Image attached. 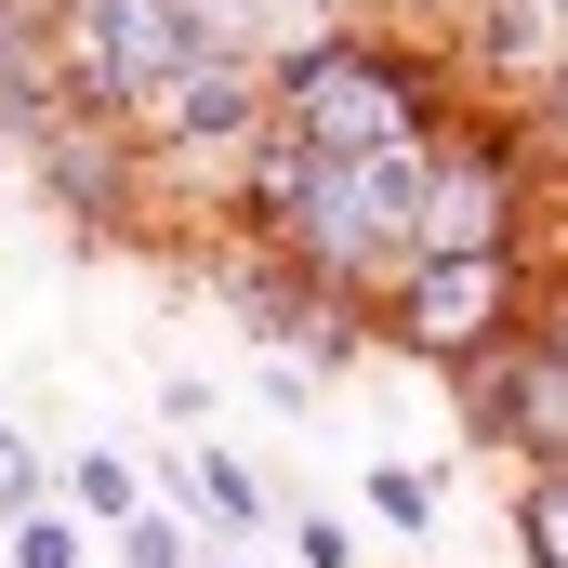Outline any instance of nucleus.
<instances>
[{
    "label": "nucleus",
    "mask_w": 568,
    "mask_h": 568,
    "mask_svg": "<svg viewBox=\"0 0 568 568\" xmlns=\"http://www.w3.org/2000/svg\"><path fill=\"white\" fill-rule=\"evenodd\" d=\"M265 120L291 145H317V159H384V145H424V80L384 67L371 40H304V53H278Z\"/></svg>",
    "instance_id": "f257e3e1"
},
{
    "label": "nucleus",
    "mask_w": 568,
    "mask_h": 568,
    "mask_svg": "<svg viewBox=\"0 0 568 568\" xmlns=\"http://www.w3.org/2000/svg\"><path fill=\"white\" fill-rule=\"evenodd\" d=\"M185 67H199V13L185 0H80V80H93V106L159 120L185 93Z\"/></svg>",
    "instance_id": "f03ea898"
},
{
    "label": "nucleus",
    "mask_w": 568,
    "mask_h": 568,
    "mask_svg": "<svg viewBox=\"0 0 568 568\" xmlns=\"http://www.w3.org/2000/svg\"><path fill=\"white\" fill-rule=\"evenodd\" d=\"M503 317H516V252L410 265V278H397V344H410V357H489Z\"/></svg>",
    "instance_id": "7ed1b4c3"
},
{
    "label": "nucleus",
    "mask_w": 568,
    "mask_h": 568,
    "mask_svg": "<svg viewBox=\"0 0 568 568\" xmlns=\"http://www.w3.org/2000/svg\"><path fill=\"white\" fill-rule=\"evenodd\" d=\"M476 424L516 436L542 476L568 463V331H503L489 371H476Z\"/></svg>",
    "instance_id": "20e7f679"
},
{
    "label": "nucleus",
    "mask_w": 568,
    "mask_h": 568,
    "mask_svg": "<svg viewBox=\"0 0 568 568\" xmlns=\"http://www.w3.org/2000/svg\"><path fill=\"white\" fill-rule=\"evenodd\" d=\"M476 252H516V172L489 145H449L424 172V265H476Z\"/></svg>",
    "instance_id": "39448f33"
},
{
    "label": "nucleus",
    "mask_w": 568,
    "mask_h": 568,
    "mask_svg": "<svg viewBox=\"0 0 568 568\" xmlns=\"http://www.w3.org/2000/svg\"><path fill=\"white\" fill-rule=\"evenodd\" d=\"M265 106H278V93L252 80V53H199V67H185V93L159 106V133H172V145H239Z\"/></svg>",
    "instance_id": "423d86ee"
},
{
    "label": "nucleus",
    "mask_w": 568,
    "mask_h": 568,
    "mask_svg": "<svg viewBox=\"0 0 568 568\" xmlns=\"http://www.w3.org/2000/svg\"><path fill=\"white\" fill-rule=\"evenodd\" d=\"M516 529H529V556H542V568H568V463H556V476H529Z\"/></svg>",
    "instance_id": "0eeeda50"
},
{
    "label": "nucleus",
    "mask_w": 568,
    "mask_h": 568,
    "mask_svg": "<svg viewBox=\"0 0 568 568\" xmlns=\"http://www.w3.org/2000/svg\"><path fill=\"white\" fill-rule=\"evenodd\" d=\"M120 556H133V568H199V529H185V516H133Z\"/></svg>",
    "instance_id": "6e6552de"
},
{
    "label": "nucleus",
    "mask_w": 568,
    "mask_h": 568,
    "mask_svg": "<svg viewBox=\"0 0 568 568\" xmlns=\"http://www.w3.org/2000/svg\"><path fill=\"white\" fill-rule=\"evenodd\" d=\"M0 516H13V529L40 516V449H27L13 424H0Z\"/></svg>",
    "instance_id": "1a4fd4ad"
},
{
    "label": "nucleus",
    "mask_w": 568,
    "mask_h": 568,
    "mask_svg": "<svg viewBox=\"0 0 568 568\" xmlns=\"http://www.w3.org/2000/svg\"><path fill=\"white\" fill-rule=\"evenodd\" d=\"M13 568H80V516H27L13 529Z\"/></svg>",
    "instance_id": "9d476101"
},
{
    "label": "nucleus",
    "mask_w": 568,
    "mask_h": 568,
    "mask_svg": "<svg viewBox=\"0 0 568 568\" xmlns=\"http://www.w3.org/2000/svg\"><path fill=\"white\" fill-rule=\"evenodd\" d=\"M489 53H542V0H503L489 13Z\"/></svg>",
    "instance_id": "9b49d317"
},
{
    "label": "nucleus",
    "mask_w": 568,
    "mask_h": 568,
    "mask_svg": "<svg viewBox=\"0 0 568 568\" xmlns=\"http://www.w3.org/2000/svg\"><path fill=\"white\" fill-rule=\"evenodd\" d=\"M542 133L568 145V67H556V80H542Z\"/></svg>",
    "instance_id": "f8f14e48"
},
{
    "label": "nucleus",
    "mask_w": 568,
    "mask_h": 568,
    "mask_svg": "<svg viewBox=\"0 0 568 568\" xmlns=\"http://www.w3.org/2000/svg\"><path fill=\"white\" fill-rule=\"evenodd\" d=\"M397 13H449V0H397Z\"/></svg>",
    "instance_id": "ddd939ff"
},
{
    "label": "nucleus",
    "mask_w": 568,
    "mask_h": 568,
    "mask_svg": "<svg viewBox=\"0 0 568 568\" xmlns=\"http://www.w3.org/2000/svg\"><path fill=\"white\" fill-rule=\"evenodd\" d=\"M317 13H344V0H317Z\"/></svg>",
    "instance_id": "4468645a"
},
{
    "label": "nucleus",
    "mask_w": 568,
    "mask_h": 568,
    "mask_svg": "<svg viewBox=\"0 0 568 568\" xmlns=\"http://www.w3.org/2000/svg\"><path fill=\"white\" fill-rule=\"evenodd\" d=\"M542 13H568V0H542Z\"/></svg>",
    "instance_id": "2eb2a0df"
}]
</instances>
